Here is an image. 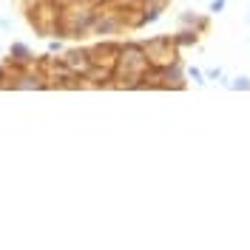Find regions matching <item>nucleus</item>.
Listing matches in <instances>:
<instances>
[{"label": "nucleus", "instance_id": "1", "mask_svg": "<svg viewBox=\"0 0 250 250\" xmlns=\"http://www.w3.org/2000/svg\"><path fill=\"white\" fill-rule=\"evenodd\" d=\"M151 62L142 43H120V57L114 65V88L123 91H145V74Z\"/></svg>", "mask_w": 250, "mask_h": 250}, {"label": "nucleus", "instance_id": "2", "mask_svg": "<svg viewBox=\"0 0 250 250\" xmlns=\"http://www.w3.org/2000/svg\"><path fill=\"white\" fill-rule=\"evenodd\" d=\"M94 17H97V3L91 0H71L68 6H62V15H60V23L54 29V37H88L91 34V26H94Z\"/></svg>", "mask_w": 250, "mask_h": 250}, {"label": "nucleus", "instance_id": "3", "mask_svg": "<svg viewBox=\"0 0 250 250\" xmlns=\"http://www.w3.org/2000/svg\"><path fill=\"white\" fill-rule=\"evenodd\" d=\"M145 46V54H148V62L156 65V68H165V65H176L179 62V46L173 43L171 37H151V40H142Z\"/></svg>", "mask_w": 250, "mask_h": 250}, {"label": "nucleus", "instance_id": "4", "mask_svg": "<svg viewBox=\"0 0 250 250\" xmlns=\"http://www.w3.org/2000/svg\"><path fill=\"white\" fill-rule=\"evenodd\" d=\"M125 29V17L114 9H97V17H94V26H91V34L100 37V40H111L114 34H120Z\"/></svg>", "mask_w": 250, "mask_h": 250}, {"label": "nucleus", "instance_id": "5", "mask_svg": "<svg viewBox=\"0 0 250 250\" xmlns=\"http://www.w3.org/2000/svg\"><path fill=\"white\" fill-rule=\"evenodd\" d=\"M9 88H12V91H43V88H48V77H46V71L20 68L15 77H12Z\"/></svg>", "mask_w": 250, "mask_h": 250}, {"label": "nucleus", "instance_id": "6", "mask_svg": "<svg viewBox=\"0 0 250 250\" xmlns=\"http://www.w3.org/2000/svg\"><path fill=\"white\" fill-rule=\"evenodd\" d=\"M77 77H85L88 74V68L94 65V57H91V48H71V51H65L60 57Z\"/></svg>", "mask_w": 250, "mask_h": 250}, {"label": "nucleus", "instance_id": "7", "mask_svg": "<svg viewBox=\"0 0 250 250\" xmlns=\"http://www.w3.org/2000/svg\"><path fill=\"white\" fill-rule=\"evenodd\" d=\"M9 62H15V65H20V68H29L31 62H34V54L29 51V46L12 43V48H9Z\"/></svg>", "mask_w": 250, "mask_h": 250}, {"label": "nucleus", "instance_id": "8", "mask_svg": "<svg viewBox=\"0 0 250 250\" xmlns=\"http://www.w3.org/2000/svg\"><path fill=\"white\" fill-rule=\"evenodd\" d=\"M179 20H182V26H190V29H196L199 34H202V31H208V26H210V20H208V17H202V15H196V12H193V15H190V12H185Z\"/></svg>", "mask_w": 250, "mask_h": 250}, {"label": "nucleus", "instance_id": "9", "mask_svg": "<svg viewBox=\"0 0 250 250\" xmlns=\"http://www.w3.org/2000/svg\"><path fill=\"white\" fill-rule=\"evenodd\" d=\"M173 43H176L179 48L196 46V43H199V31H196V29H182L179 34H173Z\"/></svg>", "mask_w": 250, "mask_h": 250}, {"label": "nucleus", "instance_id": "10", "mask_svg": "<svg viewBox=\"0 0 250 250\" xmlns=\"http://www.w3.org/2000/svg\"><path fill=\"white\" fill-rule=\"evenodd\" d=\"M230 88H236V91H250V77H239L230 83Z\"/></svg>", "mask_w": 250, "mask_h": 250}, {"label": "nucleus", "instance_id": "11", "mask_svg": "<svg viewBox=\"0 0 250 250\" xmlns=\"http://www.w3.org/2000/svg\"><path fill=\"white\" fill-rule=\"evenodd\" d=\"M188 77L193 80V83H199V85L205 83V77H202V71H199V68H188Z\"/></svg>", "mask_w": 250, "mask_h": 250}, {"label": "nucleus", "instance_id": "12", "mask_svg": "<svg viewBox=\"0 0 250 250\" xmlns=\"http://www.w3.org/2000/svg\"><path fill=\"white\" fill-rule=\"evenodd\" d=\"M225 6H228V0H213V3H210V15H219Z\"/></svg>", "mask_w": 250, "mask_h": 250}, {"label": "nucleus", "instance_id": "13", "mask_svg": "<svg viewBox=\"0 0 250 250\" xmlns=\"http://www.w3.org/2000/svg\"><path fill=\"white\" fill-rule=\"evenodd\" d=\"M222 77V68H210V71H208V80H219Z\"/></svg>", "mask_w": 250, "mask_h": 250}, {"label": "nucleus", "instance_id": "14", "mask_svg": "<svg viewBox=\"0 0 250 250\" xmlns=\"http://www.w3.org/2000/svg\"><path fill=\"white\" fill-rule=\"evenodd\" d=\"M48 3H57V6H68L71 0H48Z\"/></svg>", "mask_w": 250, "mask_h": 250}, {"label": "nucleus", "instance_id": "15", "mask_svg": "<svg viewBox=\"0 0 250 250\" xmlns=\"http://www.w3.org/2000/svg\"><path fill=\"white\" fill-rule=\"evenodd\" d=\"M91 3H97V6H100V3H111V0H91Z\"/></svg>", "mask_w": 250, "mask_h": 250}, {"label": "nucleus", "instance_id": "16", "mask_svg": "<svg viewBox=\"0 0 250 250\" xmlns=\"http://www.w3.org/2000/svg\"><path fill=\"white\" fill-rule=\"evenodd\" d=\"M248 23H250V15H248Z\"/></svg>", "mask_w": 250, "mask_h": 250}]
</instances>
